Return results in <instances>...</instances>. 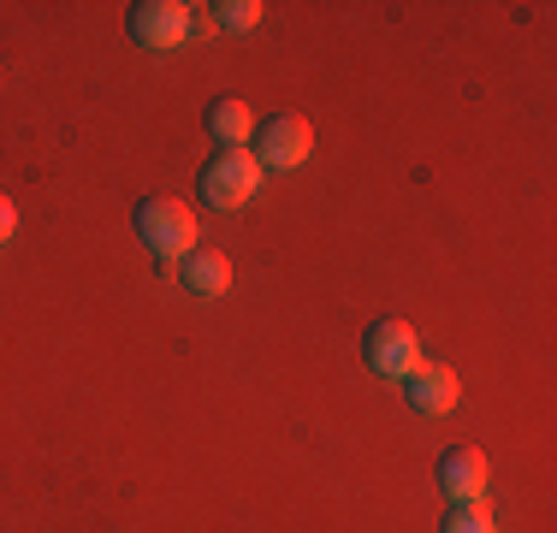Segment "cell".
<instances>
[{"instance_id":"cell-12","label":"cell","mask_w":557,"mask_h":533,"mask_svg":"<svg viewBox=\"0 0 557 533\" xmlns=\"http://www.w3.org/2000/svg\"><path fill=\"white\" fill-rule=\"evenodd\" d=\"M12 232H18V208H12L7 196H0V244H7Z\"/></svg>"},{"instance_id":"cell-9","label":"cell","mask_w":557,"mask_h":533,"mask_svg":"<svg viewBox=\"0 0 557 533\" xmlns=\"http://www.w3.org/2000/svg\"><path fill=\"white\" fill-rule=\"evenodd\" d=\"M208 137L220 142V149H244L249 137H256V119H249V107L237 96H220L208 107Z\"/></svg>"},{"instance_id":"cell-6","label":"cell","mask_w":557,"mask_h":533,"mask_svg":"<svg viewBox=\"0 0 557 533\" xmlns=\"http://www.w3.org/2000/svg\"><path fill=\"white\" fill-rule=\"evenodd\" d=\"M404 392H409V409H421V416H450L457 409V373L445 362H416L404 373Z\"/></svg>"},{"instance_id":"cell-7","label":"cell","mask_w":557,"mask_h":533,"mask_svg":"<svg viewBox=\"0 0 557 533\" xmlns=\"http://www.w3.org/2000/svg\"><path fill=\"white\" fill-rule=\"evenodd\" d=\"M440 486L450 504H481L486 492V457L474 445H450L440 457Z\"/></svg>"},{"instance_id":"cell-8","label":"cell","mask_w":557,"mask_h":533,"mask_svg":"<svg viewBox=\"0 0 557 533\" xmlns=\"http://www.w3.org/2000/svg\"><path fill=\"white\" fill-rule=\"evenodd\" d=\"M178 285L190 290V297H225V285H232V261H225L220 249H190V256L178 261Z\"/></svg>"},{"instance_id":"cell-2","label":"cell","mask_w":557,"mask_h":533,"mask_svg":"<svg viewBox=\"0 0 557 533\" xmlns=\"http://www.w3.org/2000/svg\"><path fill=\"white\" fill-rule=\"evenodd\" d=\"M256 190H261V160L249 149H220L202 166V178H196V196H202L208 208H225V213L256 202Z\"/></svg>"},{"instance_id":"cell-3","label":"cell","mask_w":557,"mask_h":533,"mask_svg":"<svg viewBox=\"0 0 557 533\" xmlns=\"http://www.w3.org/2000/svg\"><path fill=\"white\" fill-rule=\"evenodd\" d=\"M362 362L374 368L380 380H404V373L421 362L416 326H409V320H374V326L362 332Z\"/></svg>"},{"instance_id":"cell-10","label":"cell","mask_w":557,"mask_h":533,"mask_svg":"<svg viewBox=\"0 0 557 533\" xmlns=\"http://www.w3.org/2000/svg\"><path fill=\"white\" fill-rule=\"evenodd\" d=\"M208 12H214L220 30H256L268 7H261V0H220V7H208Z\"/></svg>"},{"instance_id":"cell-5","label":"cell","mask_w":557,"mask_h":533,"mask_svg":"<svg viewBox=\"0 0 557 533\" xmlns=\"http://www.w3.org/2000/svg\"><path fill=\"white\" fill-rule=\"evenodd\" d=\"M190 7H178V0H137L131 7V42L143 48H178L184 36H190Z\"/></svg>"},{"instance_id":"cell-1","label":"cell","mask_w":557,"mask_h":533,"mask_svg":"<svg viewBox=\"0 0 557 533\" xmlns=\"http://www.w3.org/2000/svg\"><path fill=\"white\" fill-rule=\"evenodd\" d=\"M131 220H137L143 249H154V261H166V266H178L196 249V213L178 196H149V202H137Z\"/></svg>"},{"instance_id":"cell-4","label":"cell","mask_w":557,"mask_h":533,"mask_svg":"<svg viewBox=\"0 0 557 533\" xmlns=\"http://www.w3.org/2000/svg\"><path fill=\"white\" fill-rule=\"evenodd\" d=\"M309 149H314V131H309V119L302 113H278V119H268V125H256V154L261 160V172H290V166H302L309 160Z\"/></svg>"},{"instance_id":"cell-11","label":"cell","mask_w":557,"mask_h":533,"mask_svg":"<svg viewBox=\"0 0 557 533\" xmlns=\"http://www.w3.org/2000/svg\"><path fill=\"white\" fill-rule=\"evenodd\" d=\"M440 533H498V528H493V516H486V504H450Z\"/></svg>"}]
</instances>
